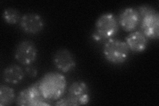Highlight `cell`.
Listing matches in <instances>:
<instances>
[{
    "label": "cell",
    "instance_id": "5b68a950",
    "mask_svg": "<svg viewBox=\"0 0 159 106\" xmlns=\"http://www.w3.org/2000/svg\"><path fill=\"white\" fill-rule=\"evenodd\" d=\"M129 50L125 42L116 39H110L104 44L103 53L109 62L121 64L127 60Z\"/></svg>",
    "mask_w": 159,
    "mask_h": 106
},
{
    "label": "cell",
    "instance_id": "4fadbf2b",
    "mask_svg": "<svg viewBox=\"0 0 159 106\" xmlns=\"http://www.w3.org/2000/svg\"><path fill=\"white\" fill-rule=\"evenodd\" d=\"M16 100V94L13 88L7 85L0 86V105L7 106L11 105Z\"/></svg>",
    "mask_w": 159,
    "mask_h": 106
},
{
    "label": "cell",
    "instance_id": "5bb4252c",
    "mask_svg": "<svg viewBox=\"0 0 159 106\" xmlns=\"http://www.w3.org/2000/svg\"><path fill=\"white\" fill-rule=\"evenodd\" d=\"M2 17L4 21L10 24L15 25L21 21V14L17 9L13 7H9L3 11L2 14Z\"/></svg>",
    "mask_w": 159,
    "mask_h": 106
},
{
    "label": "cell",
    "instance_id": "9c48e42d",
    "mask_svg": "<svg viewBox=\"0 0 159 106\" xmlns=\"http://www.w3.org/2000/svg\"><path fill=\"white\" fill-rule=\"evenodd\" d=\"M20 25L24 32L31 35H36L43 29L44 21L40 15L28 13L24 14L21 17Z\"/></svg>",
    "mask_w": 159,
    "mask_h": 106
},
{
    "label": "cell",
    "instance_id": "8992f818",
    "mask_svg": "<svg viewBox=\"0 0 159 106\" xmlns=\"http://www.w3.org/2000/svg\"><path fill=\"white\" fill-rule=\"evenodd\" d=\"M47 99L43 97L39 88V82L31 84L23 90L16 98V104L21 106L48 105Z\"/></svg>",
    "mask_w": 159,
    "mask_h": 106
},
{
    "label": "cell",
    "instance_id": "52a82bcc",
    "mask_svg": "<svg viewBox=\"0 0 159 106\" xmlns=\"http://www.w3.org/2000/svg\"><path fill=\"white\" fill-rule=\"evenodd\" d=\"M37 52V48L33 41L24 40L17 45L14 51V57L19 63L29 66L36 60Z\"/></svg>",
    "mask_w": 159,
    "mask_h": 106
},
{
    "label": "cell",
    "instance_id": "30bf717a",
    "mask_svg": "<svg viewBox=\"0 0 159 106\" xmlns=\"http://www.w3.org/2000/svg\"><path fill=\"white\" fill-rule=\"evenodd\" d=\"M140 22V16L136 9L128 7L123 10L119 15V23L122 29L127 32L135 30Z\"/></svg>",
    "mask_w": 159,
    "mask_h": 106
},
{
    "label": "cell",
    "instance_id": "9a60e30c",
    "mask_svg": "<svg viewBox=\"0 0 159 106\" xmlns=\"http://www.w3.org/2000/svg\"><path fill=\"white\" fill-rule=\"evenodd\" d=\"M25 72L29 77L34 78L37 76L38 71L35 68L33 67V66L29 65V66H27L25 70Z\"/></svg>",
    "mask_w": 159,
    "mask_h": 106
},
{
    "label": "cell",
    "instance_id": "7c38bea8",
    "mask_svg": "<svg viewBox=\"0 0 159 106\" xmlns=\"http://www.w3.org/2000/svg\"><path fill=\"white\" fill-rule=\"evenodd\" d=\"M25 77V72L17 64H11L3 70L2 78L9 84L17 85L21 82Z\"/></svg>",
    "mask_w": 159,
    "mask_h": 106
},
{
    "label": "cell",
    "instance_id": "6da1fadb",
    "mask_svg": "<svg viewBox=\"0 0 159 106\" xmlns=\"http://www.w3.org/2000/svg\"><path fill=\"white\" fill-rule=\"evenodd\" d=\"M38 82L43 97L47 100H58L61 98L67 88L65 76L56 72L45 74Z\"/></svg>",
    "mask_w": 159,
    "mask_h": 106
},
{
    "label": "cell",
    "instance_id": "8fae6325",
    "mask_svg": "<svg viewBox=\"0 0 159 106\" xmlns=\"http://www.w3.org/2000/svg\"><path fill=\"white\" fill-rule=\"evenodd\" d=\"M129 50L134 53H142L147 47L148 40L141 31H134L129 34L125 41Z\"/></svg>",
    "mask_w": 159,
    "mask_h": 106
},
{
    "label": "cell",
    "instance_id": "7a4b0ae2",
    "mask_svg": "<svg viewBox=\"0 0 159 106\" xmlns=\"http://www.w3.org/2000/svg\"><path fill=\"white\" fill-rule=\"evenodd\" d=\"M141 32L145 37L151 39H158L159 35V14L149 6L139 7Z\"/></svg>",
    "mask_w": 159,
    "mask_h": 106
},
{
    "label": "cell",
    "instance_id": "277c9868",
    "mask_svg": "<svg viewBox=\"0 0 159 106\" xmlns=\"http://www.w3.org/2000/svg\"><path fill=\"white\" fill-rule=\"evenodd\" d=\"M119 24L115 16L111 13L101 15L96 22V31L93 33V39L96 41L110 39L117 34Z\"/></svg>",
    "mask_w": 159,
    "mask_h": 106
},
{
    "label": "cell",
    "instance_id": "ba28073f",
    "mask_svg": "<svg viewBox=\"0 0 159 106\" xmlns=\"http://www.w3.org/2000/svg\"><path fill=\"white\" fill-rule=\"evenodd\" d=\"M54 66L62 72L72 71L76 66V60L72 53L66 48H61L57 50L53 57Z\"/></svg>",
    "mask_w": 159,
    "mask_h": 106
},
{
    "label": "cell",
    "instance_id": "3957f363",
    "mask_svg": "<svg viewBox=\"0 0 159 106\" xmlns=\"http://www.w3.org/2000/svg\"><path fill=\"white\" fill-rule=\"evenodd\" d=\"M90 96L88 85L84 82H73L68 88L66 97L57 101L56 105H83L89 102Z\"/></svg>",
    "mask_w": 159,
    "mask_h": 106
}]
</instances>
